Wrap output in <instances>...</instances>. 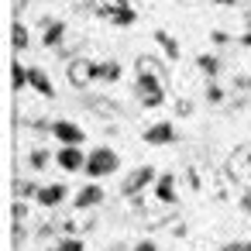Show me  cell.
Returning <instances> with one entry per match:
<instances>
[{
    "label": "cell",
    "instance_id": "31",
    "mask_svg": "<svg viewBox=\"0 0 251 251\" xmlns=\"http://www.w3.org/2000/svg\"><path fill=\"white\" fill-rule=\"evenodd\" d=\"M49 251H59V248H49Z\"/></svg>",
    "mask_w": 251,
    "mask_h": 251
},
{
    "label": "cell",
    "instance_id": "4",
    "mask_svg": "<svg viewBox=\"0 0 251 251\" xmlns=\"http://www.w3.org/2000/svg\"><path fill=\"white\" fill-rule=\"evenodd\" d=\"M69 83L79 86V90L97 83V59H73L69 62Z\"/></svg>",
    "mask_w": 251,
    "mask_h": 251
},
{
    "label": "cell",
    "instance_id": "13",
    "mask_svg": "<svg viewBox=\"0 0 251 251\" xmlns=\"http://www.w3.org/2000/svg\"><path fill=\"white\" fill-rule=\"evenodd\" d=\"M121 79V62L117 59H103V62H97V83H117Z\"/></svg>",
    "mask_w": 251,
    "mask_h": 251
},
{
    "label": "cell",
    "instance_id": "20",
    "mask_svg": "<svg viewBox=\"0 0 251 251\" xmlns=\"http://www.w3.org/2000/svg\"><path fill=\"white\" fill-rule=\"evenodd\" d=\"M55 248H59V251H86L83 237H59V241H55Z\"/></svg>",
    "mask_w": 251,
    "mask_h": 251
},
{
    "label": "cell",
    "instance_id": "29",
    "mask_svg": "<svg viewBox=\"0 0 251 251\" xmlns=\"http://www.w3.org/2000/svg\"><path fill=\"white\" fill-rule=\"evenodd\" d=\"M241 42H244V45H251V21H248V31L241 35Z\"/></svg>",
    "mask_w": 251,
    "mask_h": 251
},
{
    "label": "cell",
    "instance_id": "9",
    "mask_svg": "<svg viewBox=\"0 0 251 251\" xmlns=\"http://www.w3.org/2000/svg\"><path fill=\"white\" fill-rule=\"evenodd\" d=\"M145 141L155 145V148H158V145H172V141H176V127H172L169 121H158V124H151V127L145 131Z\"/></svg>",
    "mask_w": 251,
    "mask_h": 251
},
{
    "label": "cell",
    "instance_id": "18",
    "mask_svg": "<svg viewBox=\"0 0 251 251\" xmlns=\"http://www.w3.org/2000/svg\"><path fill=\"white\" fill-rule=\"evenodd\" d=\"M11 83H14V90H25V86H28V69H25L21 62L11 66Z\"/></svg>",
    "mask_w": 251,
    "mask_h": 251
},
{
    "label": "cell",
    "instance_id": "14",
    "mask_svg": "<svg viewBox=\"0 0 251 251\" xmlns=\"http://www.w3.org/2000/svg\"><path fill=\"white\" fill-rule=\"evenodd\" d=\"M134 76H162V79H165V69H162V62H158L155 55H138Z\"/></svg>",
    "mask_w": 251,
    "mask_h": 251
},
{
    "label": "cell",
    "instance_id": "22",
    "mask_svg": "<svg viewBox=\"0 0 251 251\" xmlns=\"http://www.w3.org/2000/svg\"><path fill=\"white\" fill-rule=\"evenodd\" d=\"M38 193H42V189H38L35 182H28V186H25V182H18V200H28V196H35V200H38Z\"/></svg>",
    "mask_w": 251,
    "mask_h": 251
},
{
    "label": "cell",
    "instance_id": "28",
    "mask_svg": "<svg viewBox=\"0 0 251 251\" xmlns=\"http://www.w3.org/2000/svg\"><path fill=\"white\" fill-rule=\"evenodd\" d=\"M241 210H248V213H251V193H244V200H241Z\"/></svg>",
    "mask_w": 251,
    "mask_h": 251
},
{
    "label": "cell",
    "instance_id": "27",
    "mask_svg": "<svg viewBox=\"0 0 251 251\" xmlns=\"http://www.w3.org/2000/svg\"><path fill=\"white\" fill-rule=\"evenodd\" d=\"M189 4H203V0H189ZM210 4H224L227 7V4H237V0H210Z\"/></svg>",
    "mask_w": 251,
    "mask_h": 251
},
{
    "label": "cell",
    "instance_id": "26",
    "mask_svg": "<svg viewBox=\"0 0 251 251\" xmlns=\"http://www.w3.org/2000/svg\"><path fill=\"white\" fill-rule=\"evenodd\" d=\"M220 251H251V244H224Z\"/></svg>",
    "mask_w": 251,
    "mask_h": 251
},
{
    "label": "cell",
    "instance_id": "5",
    "mask_svg": "<svg viewBox=\"0 0 251 251\" xmlns=\"http://www.w3.org/2000/svg\"><path fill=\"white\" fill-rule=\"evenodd\" d=\"M155 179H158V172H155L151 165H141V169H134V172L124 179V186H121V189H124V196H131V200H134V196H141V189H145V186H151Z\"/></svg>",
    "mask_w": 251,
    "mask_h": 251
},
{
    "label": "cell",
    "instance_id": "1",
    "mask_svg": "<svg viewBox=\"0 0 251 251\" xmlns=\"http://www.w3.org/2000/svg\"><path fill=\"white\" fill-rule=\"evenodd\" d=\"M121 169V155L114 151V148H107V145H100V148H93V151H86V176L90 179H103V176H114Z\"/></svg>",
    "mask_w": 251,
    "mask_h": 251
},
{
    "label": "cell",
    "instance_id": "10",
    "mask_svg": "<svg viewBox=\"0 0 251 251\" xmlns=\"http://www.w3.org/2000/svg\"><path fill=\"white\" fill-rule=\"evenodd\" d=\"M103 186H97V182H90V186H83L79 193H76V210H93V206H100L103 203Z\"/></svg>",
    "mask_w": 251,
    "mask_h": 251
},
{
    "label": "cell",
    "instance_id": "19",
    "mask_svg": "<svg viewBox=\"0 0 251 251\" xmlns=\"http://www.w3.org/2000/svg\"><path fill=\"white\" fill-rule=\"evenodd\" d=\"M11 31H14V35H11L14 49H18V52H25V49H28V31H25V25H18V21H14V28H11Z\"/></svg>",
    "mask_w": 251,
    "mask_h": 251
},
{
    "label": "cell",
    "instance_id": "8",
    "mask_svg": "<svg viewBox=\"0 0 251 251\" xmlns=\"http://www.w3.org/2000/svg\"><path fill=\"white\" fill-rule=\"evenodd\" d=\"M28 86H31L38 97H45V100H55V86H52V79H49V73H45V69L31 66V69H28Z\"/></svg>",
    "mask_w": 251,
    "mask_h": 251
},
{
    "label": "cell",
    "instance_id": "23",
    "mask_svg": "<svg viewBox=\"0 0 251 251\" xmlns=\"http://www.w3.org/2000/svg\"><path fill=\"white\" fill-rule=\"evenodd\" d=\"M206 100H210V103H220V100H224V90H220V86H210V90H206Z\"/></svg>",
    "mask_w": 251,
    "mask_h": 251
},
{
    "label": "cell",
    "instance_id": "3",
    "mask_svg": "<svg viewBox=\"0 0 251 251\" xmlns=\"http://www.w3.org/2000/svg\"><path fill=\"white\" fill-rule=\"evenodd\" d=\"M93 11H97L103 21L117 25V28H127V25H134V21H138V14H134V7H131V4H97Z\"/></svg>",
    "mask_w": 251,
    "mask_h": 251
},
{
    "label": "cell",
    "instance_id": "25",
    "mask_svg": "<svg viewBox=\"0 0 251 251\" xmlns=\"http://www.w3.org/2000/svg\"><path fill=\"white\" fill-rule=\"evenodd\" d=\"M131 251H158V248H155V241H138Z\"/></svg>",
    "mask_w": 251,
    "mask_h": 251
},
{
    "label": "cell",
    "instance_id": "16",
    "mask_svg": "<svg viewBox=\"0 0 251 251\" xmlns=\"http://www.w3.org/2000/svg\"><path fill=\"white\" fill-rule=\"evenodd\" d=\"M62 35H66V25H62V21L49 25V28H45V38H42V42H45V49H55V45L62 42Z\"/></svg>",
    "mask_w": 251,
    "mask_h": 251
},
{
    "label": "cell",
    "instance_id": "6",
    "mask_svg": "<svg viewBox=\"0 0 251 251\" xmlns=\"http://www.w3.org/2000/svg\"><path fill=\"white\" fill-rule=\"evenodd\" d=\"M55 165L66 169V172H83V169H86V155H83V148H76V145H62V148L55 151Z\"/></svg>",
    "mask_w": 251,
    "mask_h": 251
},
{
    "label": "cell",
    "instance_id": "15",
    "mask_svg": "<svg viewBox=\"0 0 251 251\" xmlns=\"http://www.w3.org/2000/svg\"><path fill=\"white\" fill-rule=\"evenodd\" d=\"M155 42L162 45V52H165V59H179V42L169 35V31H155Z\"/></svg>",
    "mask_w": 251,
    "mask_h": 251
},
{
    "label": "cell",
    "instance_id": "11",
    "mask_svg": "<svg viewBox=\"0 0 251 251\" xmlns=\"http://www.w3.org/2000/svg\"><path fill=\"white\" fill-rule=\"evenodd\" d=\"M155 200L165 203V206L176 203V176H172V172H165V176L155 179Z\"/></svg>",
    "mask_w": 251,
    "mask_h": 251
},
{
    "label": "cell",
    "instance_id": "24",
    "mask_svg": "<svg viewBox=\"0 0 251 251\" xmlns=\"http://www.w3.org/2000/svg\"><path fill=\"white\" fill-rule=\"evenodd\" d=\"M210 42H213V45H227V42H230V38H227V35H224V31H210Z\"/></svg>",
    "mask_w": 251,
    "mask_h": 251
},
{
    "label": "cell",
    "instance_id": "21",
    "mask_svg": "<svg viewBox=\"0 0 251 251\" xmlns=\"http://www.w3.org/2000/svg\"><path fill=\"white\" fill-rule=\"evenodd\" d=\"M49 158H52V155H49L45 148H35L28 162H31V169H45V165H49Z\"/></svg>",
    "mask_w": 251,
    "mask_h": 251
},
{
    "label": "cell",
    "instance_id": "17",
    "mask_svg": "<svg viewBox=\"0 0 251 251\" xmlns=\"http://www.w3.org/2000/svg\"><path fill=\"white\" fill-rule=\"evenodd\" d=\"M196 66H200L210 79H213V76H220V59H217V55H200V59H196Z\"/></svg>",
    "mask_w": 251,
    "mask_h": 251
},
{
    "label": "cell",
    "instance_id": "7",
    "mask_svg": "<svg viewBox=\"0 0 251 251\" xmlns=\"http://www.w3.org/2000/svg\"><path fill=\"white\" fill-rule=\"evenodd\" d=\"M52 134H55V141H62V145H83L86 141V131L79 127V124H73V121H52Z\"/></svg>",
    "mask_w": 251,
    "mask_h": 251
},
{
    "label": "cell",
    "instance_id": "2",
    "mask_svg": "<svg viewBox=\"0 0 251 251\" xmlns=\"http://www.w3.org/2000/svg\"><path fill=\"white\" fill-rule=\"evenodd\" d=\"M165 83L162 76H134V97L141 107H162L165 103Z\"/></svg>",
    "mask_w": 251,
    "mask_h": 251
},
{
    "label": "cell",
    "instance_id": "30",
    "mask_svg": "<svg viewBox=\"0 0 251 251\" xmlns=\"http://www.w3.org/2000/svg\"><path fill=\"white\" fill-rule=\"evenodd\" d=\"M107 4H127V0H107Z\"/></svg>",
    "mask_w": 251,
    "mask_h": 251
},
{
    "label": "cell",
    "instance_id": "12",
    "mask_svg": "<svg viewBox=\"0 0 251 251\" xmlns=\"http://www.w3.org/2000/svg\"><path fill=\"white\" fill-rule=\"evenodd\" d=\"M66 182H52V186H42V193H38V203L42 206H59L62 200H66Z\"/></svg>",
    "mask_w": 251,
    "mask_h": 251
}]
</instances>
